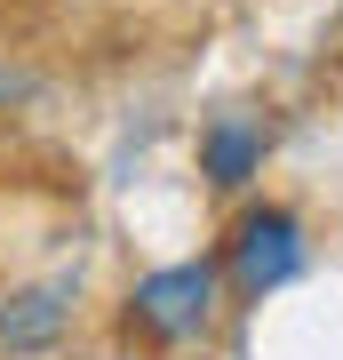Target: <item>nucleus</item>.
<instances>
[{"label": "nucleus", "mask_w": 343, "mask_h": 360, "mask_svg": "<svg viewBox=\"0 0 343 360\" xmlns=\"http://www.w3.org/2000/svg\"><path fill=\"white\" fill-rule=\"evenodd\" d=\"M224 272H231V288L248 296H271V288H288L295 272H304V224L288 217V208H248L240 224H231V240H224Z\"/></svg>", "instance_id": "2"}, {"label": "nucleus", "mask_w": 343, "mask_h": 360, "mask_svg": "<svg viewBox=\"0 0 343 360\" xmlns=\"http://www.w3.org/2000/svg\"><path fill=\"white\" fill-rule=\"evenodd\" d=\"M255 168H264V129H255L248 112H216L200 129V176L216 184V193H240Z\"/></svg>", "instance_id": "4"}, {"label": "nucleus", "mask_w": 343, "mask_h": 360, "mask_svg": "<svg viewBox=\"0 0 343 360\" xmlns=\"http://www.w3.org/2000/svg\"><path fill=\"white\" fill-rule=\"evenodd\" d=\"M64 321H72V281H40V288H16L0 296V345L8 352H48Z\"/></svg>", "instance_id": "3"}, {"label": "nucleus", "mask_w": 343, "mask_h": 360, "mask_svg": "<svg viewBox=\"0 0 343 360\" xmlns=\"http://www.w3.org/2000/svg\"><path fill=\"white\" fill-rule=\"evenodd\" d=\"M216 321V264H160L128 296V328L152 345H200Z\"/></svg>", "instance_id": "1"}]
</instances>
